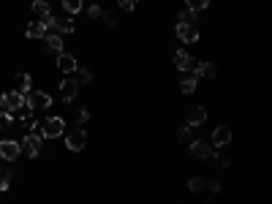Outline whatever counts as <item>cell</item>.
Masks as SVG:
<instances>
[{
    "instance_id": "6da1fadb",
    "label": "cell",
    "mask_w": 272,
    "mask_h": 204,
    "mask_svg": "<svg viewBox=\"0 0 272 204\" xmlns=\"http://www.w3.org/2000/svg\"><path fill=\"white\" fill-rule=\"evenodd\" d=\"M25 106L30 109V112H47V109L52 106V96H49V93H41V90H30V93H25Z\"/></svg>"
},
{
    "instance_id": "7a4b0ae2",
    "label": "cell",
    "mask_w": 272,
    "mask_h": 204,
    "mask_svg": "<svg viewBox=\"0 0 272 204\" xmlns=\"http://www.w3.org/2000/svg\"><path fill=\"white\" fill-rule=\"evenodd\" d=\"M188 152H190V158H196V161H207V158L215 155V147L204 139H196V142H190Z\"/></svg>"
},
{
    "instance_id": "3957f363",
    "label": "cell",
    "mask_w": 272,
    "mask_h": 204,
    "mask_svg": "<svg viewBox=\"0 0 272 204\" xmlns=\"http://www.w3.org/2000/svg\"><path fill=\"white\" fill-rule=\"evenodd\" d=\"M41 139H44L41 134H35V131H30V134H27L25 139L19 142L22 152H25V155H30V158H38V152H41Z\"/></svg>"
},
{
    "instance_id": "277c9868",
    "label": "cell",
    "mask_w": 272,
    "mask_h": 204,
    "mask_svg": "<svg viewBox=\"0 0 272 204\" xmlns=\"http://www.w3.org/2000/svg\"><path fill=\"white\" fill-rule=\"evenodd\" d=\"M0 104H3V112H9V114H19V109L25 106V96L17 90H11V93H6L3 98H0Z\"/></svg>"
},
{
    "instance_id": "5b68a950",
    "label": "cell",
    "mask_w": 272,
    "mask_h": 204,
    "mask_svg": "<svg viewBox=\"0 0 272 204\" xmlns=\"http://www.w3.org/2000/svg\"><path fill=\"white\" fill-rule=\"evenodd\" d=\"M63 131H65V120L63 117H49L41 126V136H44V139H57Z\"/></svg>"
},
{
    "instance_id": "8992f818",
    "label": "cell",
    "mask_w": 272,
    "mask_h": 204,
    "mask_svg": "<svg viewBox=\"0 0 272 204\" xmlns=\"http://www.w3.org/2000/svg\"><path fill=\"white\" fill-rule=\"evenodd\" d=\"M85 144H87V134H85L82 128L71 131V134L65 136V147H68L71 152H82V150H85Z\"/></svg>"
},
{
    "instance_id": "52a82bcc",
    "label": "cell",
    "mask_w": 272,
    "mask_h": 204,
    "mask_svg": "<svg viewBox=\"0 0 272 204\" xmlns=\"http://www.w3.org/2000/svg\"><path fill=\"white\" fill-rule=\"evenodd\" d=\"M19 152H22V147L14 139H3V142H0V158H6V161H17Z\"/></svg>"
},
{
    "instance_id": "ba28073f",
    "label": "cell",
    "mask_w": 272,
    "mask_h": 204,
    "mask_svg": "<svg viewBox=\"0 0 272 204\" xmlns=\"http://www.w3.org/2000/svg\"><path fill=\"white\" fill-rule=\"evenodd\" d=\"M231 128L229 126H218L215 131H212V147H226V144L231 142Z\"/></svg>"
},
{
    "instance_id": "9c48e42d",
    "label": "cell",
    "mask_w": 272,
    "mask_h": 204,
    "mask_svg": "<svg viewBox=\"0 0 272 204\" xmlns=\"http://www.w3.org/2000/svg\"><path fill=\"white\" fill-rule=\"evenodd\" d=\"M174 33H177V38L180 41H199V30L196 27H190L188 22H177V27H174Z\"/></svg>"
},
{
    "instance_id": "30bf717a",
    "label": "cell",
    "mask_w": 272,
    "mask_h": 204,
    "mask_svg": "<svg viewBox=\"0 0 272 204\" xmlns=\"http://www.w3.org/2000/svg\"><path fill=\"white\" fill-rule=\"evenodd\" d=\"M57 68H60L63 74H73V71L79 68V63H76V57H73V55L60 52V55H57Z\"/></svg>"
},
{
    "instance_id": "8fae6325",
    "label": "cell",
    "mask_w": 272,
    "mask_h": 204,
    "mask_svg": "<svg viewBox=\"0 0 272 204\" xmlns=\"http://www.w3.org/2000/svg\"><path fill=\"white\" fill-rule=\"evenodd\" d=\"M76 93H79V82H76V79H63V82H60V98L63 101H73V98H76Z\"/></svg>"
},
{
    "instance_id": "7c38bea8",
    "label": "cell",
    "mask_w": 272,
    "mask_h": 204,
    "mask_svg": "<svg viewBox=\"0 0 272 204\" xmlns=\"http://www.w3.org/2000/svg\"><path fill=\"white\" fill-rule=\"evenodd\" d=\"M215 74H218V71H215V65H212V63H196L193 65V76L196 79H215Z\"/></svg>"
},
{
    "instance_id": "4fadbf2b",
    "label": "cell",
    "mask_w": 272,
    "mask_h": 204,
    "mask_svg": "<svg viewBox=\"0 0 272 204\" xmlns=\"http://www.w3.org/2000/svg\"><path fill=\"white\" fill-rule=\"evenodd\" d=\"M204 120H207V109H204V106H193V109L188 112V126H190V128L202 126Z\"/></svg>"
},
{
    "instance_id": "5bb4252c",
    "label": "cell",
    "mask_w": 272,
    "mask_h": 204,
    "mask_svg": "<svg viewBox=\"0 0 272 204\" xmlns=\"http://www.w3.org/2000/svg\"><path fill=\"white\" fill-rule=\"evenodd\" d=\"M174 63H177L180 71H193V65H196V60L185 52V49H180V52L174 55Z\"/></svg>"
},
{
    "instance_id": "9a60e30c",
    "label": "cell",
    "mask_w": 272,
    "mask_h": 204,
    "mask_svg": "<svg viewBox=\"0 0 272 204\" xmlns=\"http://www.w3.org/2000/svg\"><path fill=\"white\" fill-rule=\"evenodd\" d=\"M76 30V25H73V19L71 17H63V19H55V27H52V33H57V35H68V33H73Z\"/></svg>"
},
{
    "instance_id": "2e32d148",
    "label": "cell",
    "mask_w": 272,
    "mask_h": 204,
    "mask_svg": "<svg viewBox=\"0 0 272 204\" xmlns=\"http://www.w3.org/2000/svg\"><path fill=\"white\" fill-rule=\"evenodd\" d=\"M30 9H33V14H35V19H47V17H52V6H49L47 0H35Z\"/></svg>"
},
{
    "instance_id": "e0dca14e",
    "label": "cell",
    "mask_w": 272,
    "mask_h": 204,
    "mask_svg": "<svg viewBox=\"0 0 272 204\" xmlns=\"http://www.w3.org/2000/svg\"><path fill=\"white\" fill-rule=\"evenodd\" d=\"M30 82H33L30 74H17V76H14V90L25 96V93H30Z\"/></svg>"
},
{
    "instance_id": "ac0fdd59",
    "label": "cell",
    "mask_w": 272,
    "mask_h": 204,
    "mask_svg": "<svg viewBox=\"0 0 272 204\" xmlns=\"http://www.w3.org/2000/svg\"><path fill=\"white\" fill-rule=\"evenodd\" d=\"M44 35H47V25H44L41 19H35V22L27 25V38H44Z\"/></svg>"
},
{
    "instance_id": "d6986e66",
    "label": "cell",
    "mask_w": 272,
    "mask_h": 204,
    "mask_svg": "<svg viewBox=\"0 0 272 204\" xmlns=\"http://www.w3.org/2000/svg\"><path fill=\"white\" fill-rule=\"evenodd\" d=\"M44 38H47V47L52 49L55 55H60V52H63V35H57V33H47Z\"/></svg>"
},
{
    "instance_id": "ffe728a7",
    "label": "cell",
    "mask_w": 272,
    "mask_h": 204,
    "mask_svg": "<svg viewBox=\"0 0 272 204\" xmlns=\"http://www.w3.org/2000/svg\"><path fill=\"white\" fill-rule=\"evenodd\" d=\"M196 85H199V79H196V76H185V79L180 82V90L185 93V96H190V93L196 90Z\"/></svg>"
},
{
    "instance_id": "44dd1931",
    "label": "cell",
    "mask_w": 272,
    "mask_h": 204,
    "mask_svg": "<svg viewBox=\"0 0 272 204\" xmlns=\"http://www.w3.org/2000/svg\"><path fill=\"white\" fill-rule=\"evenodd\" d=\"M63 9H65V14H79L82 11V0H63Z\"/></svg>"
},
{
    "instance_id": "7402d4cb",
    "label": "cell",
    "mask_w": 272,
    "mask_h": 204,
    "mask_svg": "<svg viewBox=\"0 0 272 204\" xmlns=\"http://www.w3.org/2000/svg\"><path fill=\"white\" fill-rule=\"evenodd\" d=\"M180 22H188V25H196V11H190V9H182L180 14Z\"/></svg>"
},
{
    "instance_id": "603a6c76",
    "label": "cell",
    "mask_w": 272,
    "mask_h": 204,
    "mask_svg": "<svg viewBox=\"0 0 272 204\" xmlns=\"http://www.w3.org/2000/svg\"><path fill=\"white\" fill-rule=\"evenodd\" d=\"M188 191H190V193L204 191V180H202V177H190V180H188Z\"/></svg>"
},
{
    "instance_id": "cb8c5ba5",
    "label": "cell",
    "mask_w": 272,
    "mask_h": 204,
    "mask_svg": "<svg viewBox=\"0 0 272 204\" xmlns=\"http://www.w3.org/2000/svg\"><path fill=\"white\" fill-rule=\"evenodd\" d=\"M9 185H11V172L0 169V191H9Z\"/></svg>"
},
{
    "instance_id": "d4e9b609",
    "label": "cell",
    "mask_w": 272,
    "mask_h": 204,
    "mask_svg": "<svg viewBox=\"0 0 272 204\" xmlns=\"http://www.w3.org/2000/svg\"><path fill=\"white\" fill-rule=\"evenodd\" d=\"M185 3H188L190 11H204L210 6V0H185Z\"/></svg>"
},
{
    "instance_id": "484cf974",
    "label": "cell",
    "mask_w": 272,
    "mask_h": 204,
    "mask_svg": "<svg viewBox=\"0 0 272 204\" xmlns=\"http://www.w3.org/2000/svg\"><path fill=\"white\" fill-rule=\"evenodd\" d=\"M76 71H79V82H82V85L93 82V71L90 68H76Z\"/></svg>"
},
{
    "instance_id": "4316f807",
    "label": "cell",
    "mask_w": 272,
    "mask_h": 204,
    "mask_svg": "<svg viewBox=\"0 0 272 204\" xmlns=\"http://www.w3.org/2000/svg\"><path fill=\"white\" fill-rule=\"evenodd\" d=\"M101 17H104V22H106L109 27H114V25H117V14H112V11H104Z\"/></svg>"
},
{
    "instance_id": "83f0119b",
    "label": "cell",
    "mask_w": 272,
    "mask_h": 204,
    "mask_svg": "<svg viewBox=\"0 0 272 204\" xmlns=\"http://www.w3.org/2000/svg\"><path fill=\"white\" fill-rule=\"evenodd\" d=\"M9 126H11V114L9 112H0V131L9 128Z\"/></svg>"
},
{
    "instance_id": "f1b7e54d",
    "label": "cell",
    "mask_w": 272,
    "mask_h": 204,
    "mask_svg": "<svg viewBox=\"0 0 272 204\" xmlns=\"http://www.w3.org/2000/svg\"><path fill=\"white\" fill-rule=\"evenodd\" d=\"M90 120V109H79V114H76V123L82 126V123H87Z\"/></svg>"
},
{
    "instance_id": "f546056e",
    "label": "cell",
    "mask_w": 272,
    "mask_h": 204,
    "mask_svg": "<svg viewBox=\"0 0 272 204\" xmlns=\"http://www.w3.org/2000/svg\"><path fill=\"white\" fill-rule=\"evenodd\" d=\"M117 3H120V9L131 11V9H136V3H139V0H117Z\"/></svg>"
},
{
    "instance_id": "4dcf8cb0",
    "label": "cell",
    "mask_w": 272,
    "mask_h": 204,
    "mask_svg": "<svg viewBox=\"0 0 272 204\" xmlns=\"http://www.w3.org/2000/svg\"><path fill=\"white\" fill-rule=\"evenodd\" d=\"M177 139H180V142H188V139H190V128H180V131H177Z\"/></svg>"
},
{
    "instance_id": "1f68e13d",
    "label": "cell",
    "mask_w": 272,
    "mask_h": 204,
    "mask_svg": "<svg viewBox=\"0 0 272 204\" xmlns=\"http://www.w3.org/2000/svg\"><path fill=\"white\" fill-rule=\"evenodd\" d=\"M101 14H104V11H101L98 6H90V9H87V17H93V19H95V17H101Z\"/></svg>"
},
{
    "instance_id": "d6a6232c",
    "label": "cell",
    "mask_w": 272,
    "mask_h": 204,
    "mask_svg": "<svg viewBox=\"0 0 272 204\" xmlns=\"http://www.w3.org/2000/svg\"><path fill=\"white\" fill-rule=\"evenodd\" d=\"M22 126H25V128H33V126H35V120L30 117V114H25V117H22Z\"/></svg>"
},
{
    "instance_id": "836d02e7",
    "label": "cell",
    "mask_w": 272,
    "mask_h": 204,
    "mask_svg": "<svg viewBox=\"0 0 272 204\" xmlns=\"http://www.w3.org/2000/svg\"><path fill=\"white\" fill-rule=\"evenodd\" d=\"M210 191H212V193L220 191V183H218V180H215V183H210Z\"/></svg>"
}]
</instances>
